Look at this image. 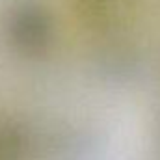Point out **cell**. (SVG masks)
<instances>
[{
	"label": "cell",
	"instance_id": "cell-1",
	"mask_svg": "<svg viewBox=\"0 0 160 160\" xmlns=\"http://www.w3.org/2000/svg\"><path fill=\"white\" fill-rule=\"evenodd\" d=\"M6 36L19 54L41 56L54 39L52 15L38 0H19L6 17Z\"/></svg>",
	"mask_w": 160,
	"mask_h": 160
},
{
	"label": "cell",
	"instance_id": "cell-2",
	"mask_svg": "<svg viewBox=\"0 0 160 160\" xmlns=\"http://www.w3.org/2000/svg\"><path fill=\"white\" fill-rule=\"evenodd\" d=\"M136 0H75L78 19L97 32L121 28L134 15Z\"/></svg>",
	"mask_w": 160,
	"mask_h": 160
},
{
	"label": "cell",
	"instance_id": "cell-3",
	"mask_svg": "<svg viewBox=\"0 0 160 160\" xmlns=\"http://www.w3.org/2000/svg\"><path fill=\"white\" fill-rule=\"evenodd\" d=\"M28 149L30 136L21 123H0V160H24Z\"/></svg>",
	"mask_w": 160,
	"mask_h": 160
}]
</instances>
